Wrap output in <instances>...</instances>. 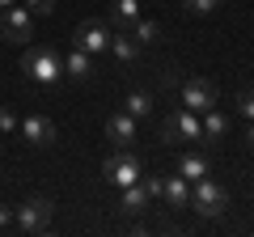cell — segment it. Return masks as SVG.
<instances>
[{"label": "cell", "mask_w": 254, "mask_h": 237, "mask_svg": "<svg viewBox=\"0 0 254 237\" xmlns=\"http://www.w3.org/2000/svg\"><path fill=\"white\" fill-rule=\"evenodd\" d=\"M21 72L30 76L34 85H43V89H55V85L64 81V55L55 43H30L26 55H21Z\"/></svg>", "instance_id": "obj_1"}, {"label": "cell", "mask_w": 254, "mask_h": 237, "mask_svg": "<svg viewBox=\"0 0 254 237\" xmlns=\"http://www.w3.org/2000/svg\"><path fill=\"white\" fill-rule=\"evenodd\" d=\"M208 144L203 140V123H199V115L195 110H187V106H178L174 115H165V123H161V144Z\"/></svg>", "instance_id": "obj_2"}, {"label": "cell", "mask_w": 254, "mask_h": 237, "mask_svg": "<svg viewBox=\"0 0 254 237\" xmlns=\"http://www.w3.org/2000/svg\"><path fill=\"white\" fill-rule=\"evenodd\" d=\"M102 174H106V182L115 186V191H123V186L140 182V174H144V165H140L136 148H115V153L102 161Z\"/></svg>", "instance_id": "obj_3"}, {"label": "cell", "mask_w": 254, "mask_h": 237, "mask_svg": "<svg viewBox=\"0 0 254 237\" xmlns=\"http://www.w3.org/2000/svg\"><path fill=\"white\" fill-rule=\"evenodd\" d=\"M51 216H55V203L51 199H43V195H30L26 203H17L13 208V225L21 229V233H47L51 229Z\"/></svg>", "instance_id": "obj_4"}, {"label": "cell", "mask_w": 254, "mask_h": 237, "mask_svg": "<svg viewBox=\"0 0 254 237\" xmlns=\"http://www.w3.org/2000/svg\"><path fill=\"white\" fill-rule=\"evenodd\" d=\"M0 38L13 43V47H30V38H34V13H30L21 0L0 13Z\"/></svg>", "instance_id": "obj_5"}, {"label": "cell", "mask_w": 254, "mask_h": 237, "mask_svg": "<svg viewBox=\"0 0 254 237\" xmlns=\"http://www.w3.org/2000/svg\"><path fill=\"white\" fill-rule=\"evenodd\" d=\"M190 208L199 212V216L216 220V216H225V208H229V191L220 182H212V178H199V182H190Z\"/></svg>", "instance_id": "obj_6"}, {"label": "cell", "mask_w": 254, "mask_h": 237, "mask_svg": "<svg viewBox=\"0 0 254 237\" xmlns=\"http://www.w3.org/2000/svg\"><path fill=\"white\" fill-rule=\"evenodd\" d=\"M72 47L89 51L93 59H98V55H110V26H106V21H98V17L76 21V26H72Z\"/></svg>", "instance_id": "obj_7"}, {"label": "cell", "mask_w": 254, "mask_h": 237, "mask_svg": "<svg viewBox=\"0 0 254 237\" xmlns=\"http://www.w3.org/2000/svg\"><path fill=\"white\" fill-rule=\"evenodd\" d=\"M220 102V89L208 81V76H187L182 81V106L195 110V115H203V110H212Z\"/></svg>", "instance_id": "obj_8"}, {"label": "cell", "mask_w": 254, "mask_h": 237, "mask_svg": "<svg viewBox=\"0 0 254 237\" xmlns=\"http://www.w3.org/2000/svg\"><path fill=\"white\" fill-rule=\"evenodd\" d=\"M106 136H110V144H115V148H136V140H140V118H131L127 110H110Z\"/></svg>", "instance_id": "obj_9"}, {"label": "cell", "mask_w": 254, "mask_h": 237, "mask_svg": "<svg viewBox=\"0 0 254 237\" xmlns=\"http://www.w3.org/2000/svg\"><path fill=\"white\" fill-rule=\"evenodd\" d=\"M17 127H21V136H26V144H34V148H51L55 144V123L47 115H38V110H30Z\"/></svg>", "instance_id": "obj_10"}, {"label": "cell", "mask_w": 254, "mask_h": 237, "mask_svg": "<svg viewBox=\"0 0 254 237\" xmlns=\"http://www.w3.org/2000/svg\"><path fill=\"white\" fill-rule=\"evenodd\" d=\"M140 51H144V43H136V38H131V30H115V34H110V55H115L123 68L136 64Z\"/></svg>", "instance_id": "obj_11"}, {"label": "cell", "mask_w": 254, "mask_h": 237, "mask_svg": "<svg viewBox=\"0 0 254 237\" xmlns=\"http://www.w3.org/2000/svg\"><path fill=\"white\" fill-rule=\"evenodd\" d=\"M161 199L170 203V208H190V182L182 178L178 170L165 174V182H161Z\"/></svg>", "instance_id": "obj_12"}, {"label": "cell", "mask_w": 254, "mask_h": 237, "mask_svg": "<svg viewBox=\"0 0 254 237\" xmlns=\"http://www.w3.org/2000/svg\"><path fill=\"white\" fill-rule=\"evenodd\" d=\"M64 76H72V81H89V76H93V55L81 51V47H72V51L64 55Z\"/></svg>", "instance_id": "obj_13"}, {"label": "cell", "mask_w": 254, "mask_h": 237, "mask_svg": "<svg viewBox=\"0 0 254 237\" xmlns=\"http://www.w3.org/2000/svg\"><path fill=\"white\" fill-rule=\"evenodd\" d=\"M199 123H203V140H208V144H220V140L229 136V115H225V110H216V106L203 110Z\"/></svg>", "instance_id": "obj_14"}, {"label": "cell", "mask_w": 254, "mask_h": 237, "mask_svg": "<svg viewBox=\"0 0 254 237\" xmlns=\"http://www.w3.org/2000/svg\"><path fill=\"white\" fill-rule=\"evenodd\" d=\"M144 208H148L144 182H131V186H123V191H119V212H123V216H140Z\"/></svg>", "instance_id": "obj_15"}, {"label": "cell", "mask_w": 254, "mask_h": 237, "mask_svg": "<svg viewBox=\"0 0 254 237\" xmlns=\"http://www.w3.org/2000/svg\"><path fill=\"white\" fill-rule=\"evenodd\" d=\"M136 17H144L140 13V0H110V26L115 30H131Z\"/></svg>", "instance_id": "obj_16"}, {"label": "cell", "mask_w": 254, "mask_h": 237, "mask_svg": "<svg viewBox=\"0 0 254 237\" xmlns=\"http://www.w3.org/2000/svg\"><path fill=\"white\" fill-rule=\"evenodd\" d=\"M178 174L187 178V182H199V178H208V174H212V165H208V157H203V153H182L178 157Z\"/></svg>", "instance_id": "obj_17"}, {"label": "cell", "mask_w": 254, "mask_h": 237, "mask_svg": "<svg viewBox=\"0 0 254 237\" xmlns=\"http://www.w3.org/2000/svg\"><path fill=\"white\" fill-rule=\"evenodd\" d=\"M123 110L131 118H148V110H153V93H144V89H131L123 98Z\"/></svg>", "instance_id": "obj_18"}, {"label": "cell", "mask_w": 254, "mask_h": 237, "mask_svg": "<svg viewBox=\"0 0 254 237\" xmlns=\"http://www.w3.org/2000/svg\"><path fill=\"white\" fill-rule=\"evenodd\" d=\"M157 34H161L157 21H148V17H136V21H131V38H136V43H157Z\"/></svg>", "instance_id": "obj_19"}, {"label": "cell", "mask_w": 254, "mask_h": 237, "mask_svg": "<svg viewBox=\"0 0 254 237\" xmlns=\"http://www.w3.org/2000/svg\"><path fill=\"white\" fill-rule=\"evenodd\" d=\"M182 9L190 13V17H203V13H212V9H220V4H225V0H178Z\"/></svg>", "instance_id": "obj_20"}, {"label": "cell", "mask_w": 254, "mask_h": 237, "mask_svg": "<svg viewBox=\"0 0 254 237\" xmlns=\"http://www.w3.org/2000/svg\"><path fill=\"white\" fill-rule=\"evenodd\" d=\"M237 115H242L246 123H254V89H242V93H237Z\"/></svg>", "instance_id": "obj_21"}, {"label": "cell", "mask_w": 254, "mask_h": 237, "mask_svg": "<svg viewBox=\"0 0 254 237\" xmlns=\"http://www.w3.org/2000/svg\"><path fill=\"white\" fill-rule=\"evenodd\" d=\"M140 182H144L148 199H161V182H165V174H140Z\"/></svg>", "instance_id": "obj_22"}, {"label": "cell", "mask_w": 254, "mask_h": 237, "mask_svg": "<svg viewBox=\"0 0 254 237\" xmlns=\"http://www.w3.org/2000/svg\"><path fill=\"white\" fill-rule=\"evenodd\" d=\"M26 9L34 13V17H51V13H55V0H26Z\"/></svg>", "instance_id": "obj_23"}, {"label": "cell", "mask_w": 254, "mask_h": 237, "mask_svg": "<svg viewBox=\"0 0 254 237\" xmlns=\"http://www.w3.org/2000/svg\"><path fill=\"white\" fill-rule=\"evenodd\" d=\"M17 123L21 118L13 115V106H0V131H17Z\"/></svg>", "instance_id": "obj_24"}, {"label": "cell", "mask_w": 254, "mask_h": 237, "mask_svg": "<svg viewBox=\"0 0 254 237\" xmlns=\"http://www.w3.org/2000/svg\"><path fill=\"white\" fill-rule=\"evenodd\" d=\"M13 225V208H9V203H0V229H9Z\"/></svg>", "instance_id": "obj_25"}, {"label": "cell", "mask_w": 254, "mask_h": 237, "mask_svg": "<svg viewBox=\"0 0 254 237\" xmlns=\"http://www.w3.org/2000/svg\"><path fill=\"white\" fill-rule=\"evenodd\" d=\"M9 4H17V0H0V9H9Z\"/></svg>", "instance_id": "obj_26"}, {"label": "cell", "mask_w": 254, "mask_h": 237, "mask_svg": "<svg viewBox=\"0 0 254 237\" xmlns=\"http://www.w3.org/2000/svg\"><path fill=\"white\" fill-rule=\"evenodd\" d=\"M250 144H254V123H250Z\"/></svg>", "instance_id": "obj_27"}]
</instances>
